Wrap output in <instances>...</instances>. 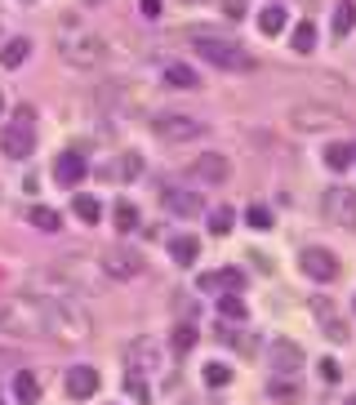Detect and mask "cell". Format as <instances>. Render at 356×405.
<instances>
[{
  "instance_id": "cell-30",
  "label": "cell",
  "mask_w": 356,
  "mask_h": 405,
  "mask_svg": "<svg viewBox=\"0 0 356 405\" xmlns=\"http://www.w3.org/2000/svg\"><path fill=\"white\" fill-rule=\"evenodd\" d=\"M267 392H272V401L294 405V401H298V383H290V379H272V383H267Z\"/></svg>"
},
{
  "instance_id": "cell-20",
  "label": "cell",
  "mask_w": 356,
  "mask_h": 405,
  "mask_svg": "<svg viewBox=\"0 0 356 405\" xmlns=\"http://www.w3.org/2000/svg\"><path fill=\"white\" fill-rule=\"evenodd\" d=\"M14 396L23 405H36L41 401V379L31 374V369H18V374H14Z\"/></svg>"
},
{
  "instance_id": "cell-22",
  "label": "cell",
  "mask_w": 356,
  "mask_h": 405,
  "mask_svg": "<svg viewBox=\"0 0 356 405\" xmlns=\"http://www.w3.org/2000/svg\"><path fill=\"white\" fill-rule=\"evenodd\" d=\"M112 223H116V232H134V227H139V210H134L129 205V200H116V205H112Z\"/></svg>"
},
{
  "instance_id": "cell-5",
  "label": "cell",
  "mask_w": 356,
  "mask_h": 405,
  "mask_svg": "<svg viewBox=\"0 0 356 405\" xmlns=\"http://www.w3.org/2000/svg\"><path fill=\"white\" fill-rule=\"evenodd\" d=\"M151 129H156L161 143H192V139H205V125L192 121V116H183V112L151 116Z\"/></svg>"
},
{
  "instance_id": "cell-39",
  "label": "cell",
  "mask_w": 356,
  "mask_h": 405,
  "mask_svg": "<svg viewBox=\"0 0 356 405\" xmlns=\"http://www.w3.org/2000/svg\"><path fill=\"white\" fill-rule=\"evenodd\" d=\"M0 112H5V94H0Z\"/></svg>"
},
{
  "instance_id": "cell-29",
  "label": "cell",
  "mask_w": 356,
  "mask_h": 405,
  "mask_svg": "<svg viewBox=\"0 0 356 405\" xmlns=\"http://www.w3.org/2000/svg\"><path fill=\"white\" fill-rule=\"evenodd\" d=\"M218 312H223L227 320H245V298H241V294H232V290H227V294H218Z\"/></svg>"
},
{
  "instance_id": "cell-34",
  "label": "cell",
  "mask_w": 356,
  "mask_h": 405,
  "mask_svg": "<svg viewBox=\"0 0 356 405\" xmlns=\"http://www.w3.org/2000/svg\"><path fill=\"white\" fill-rule=\"evenodd\" d=\"M227 383H232V369L227 365H218V361L205 365V387H227Z\"/></svg>"
},
{
  "instance_id": "cell-6",
  "label": "cell",
  "mask_w": 356,
  "mask_h": 405,
  "mask_svg": "<svg viewBox=\"0 0 356 405\" xmlns=\"http://www.w3.org/2000/svg\"><path fill=\"white\" fill-rule=\"evenodd\" d=\"M98 267L107 272V281H134L143 272V254L139 249H125V245H116V249H103V259H98Z\"/></svg>"
},
{
  "instance_id": "cell-13",
  "label": "cell",
  "mask_w": 356,
  "mask_h": 405,
  "mask_svg": "<svg viewBox=\"0 0 356 405\" xmlns=\"http://www.w3.org/2000/svg\"><path fill=\"white\" fill-rule=\"evenodd\" d=\"M192 178H200V183H227L232 178V161L227 156H218V151H205V156H196L192 161Z\"/></svg>"
},
{
  "instance_id": "cell-35",
  "label": "cell",
  "mask_w": 356,
  "mask_h": 405,
  "mask_svg": "<svg viewBox=\"0 0 356 405\" xmlns=\"http://www.w3.org/2000/svg\"><path fill=\"white\" fill-rule=\"evenodd\" d=\"M210 232H214V236H227V232H232V210H214V214H210Z\"/></svg>"
},
{
  "instance_id": "cell-21",
  "label": "cell",
  "mask_w": 356,
  "mask_h": 405,
  "mask_svg": "<svg viewBox=\"0 0 356 405\" xmlns=\"http://www.w3.org/2000/svg\"><path fill=\"white\" fill-rule=\"evenodd\" d=\"M165 85H178V90H196V85H200V76L192 72L188 63H169V67H165Z\"/></svg>"
},
{
  "instance_id": "cell-8",
  "label": "cell",
  "mask_w": 356,
  "mask_h": 405,
  "mask_svg": "<svg viewBox=\"0 0 356 405\" xmlns=\"http://www.w3.org/2000/svg\"><path fill=\"white\" fill-rule=\"evenodd\" d=\"M290 125L303 129V134H316V129H343L347 121H343L338 112H325V107L303 103V107H290Z\"/></svg>"
},
{
  "instance_id": "cell-9",
  "label": "cell",
  "mask_w": 356,
  "mask_h": 405,
  "mask_svg": "<svg viewBox=\"0 0 356 405\" xmlns=\"http://www.w3.org/2000/svg\"><path fill=\"white\" fill-rule=\"evenodd\" d=\"M58 276L67 281V290H103V281H107L103 267H90L85 259H67V263H58Z\"/></svg>"
},
{
  "instance_id": "cell-15",
  "label": "cell",
  "mask_w": 356,
  "mask_h": 405,
  "mask_svg": "<svg viewBox=\"0 0 356 405\" xmlns=\"http://www.w3.org/2000/svg\"><path fill=\"white\" fill-rule=\"evenodd\" d=\"M196 285H200L205 294H227V290H241V285H245V276L236 272V267H223V272H205V276H200Z\"/></svg>"
},
{
  "instance_id": "cell-36",
  "label": "cell",
  "mask_w": 356,
  "mask_h": 405,
  "mask_svg": "<svg viewBox=\"0 0 356 405\" xmlns=\"http://www.w3.org/2000/svg\"><path fill=\"white\" fill-rule=\"evenodd\" d=\"M223 14H227V18H241V14H245V0H223Z\"/></svg>"
},
{
  "instance_id": "cell-31",
  "label": "cell",
  "mask_w": 356,
  "mask_h": 405,
  "mask_svg": "<svg viewBox=\"0 0 356 405\" xmlns=\"http://www.w3.org/2000/svg\"><path fill=\"white\" fill-rule=\"evenodd\" d=\"M294 49H298V54H312V49H316V27L312 23H298L294 27Z\"/></svg>"
},
{
  "instance_id": "cell-19",
  "label": "cell",
  "mask_w": 356,
  "mask_h": 405,
  "mask_svg": "<svg viewBox=\"0 0 356 405\" xmlns=\"http://www.w3.org/2000/svg\"><path fill=\"white\" fill-rule=\"evenodd\" d=\"M27 54H31V40H27V36H14V40L0 45V67H5V72H14V67L27 63Z\"/></svg>"
},
{
  "instance_id": "cell-17",
  "label": "cell",
  "mask_w": 356,
  "mask_h": 405,
  "mask_svg": "<svg viewBox=\"0 0 356 405\" xmlns=\"http://www.w3.org/2000/svg\"><path fill=\"white\" fill-rule=\"evenodd\" d=\"M196 254H200V241H196V236H188V232L169 236V259H174L178 267H192V263H196Z\"/></svg>"
},
{
  "instance_id": "cell-18",
  "label": "cell",
  "mask_w": 356,
  "mask_h": 405,
  "mask_svg": "<svg viewBox=\"0 0 356 405\" xmlns=\"http://www.w3.org/2000/svg\"><path fill=\"white\" fill-rule=\"evenodd\" d=\"M272 365H276V369H285V374H294V369L303 365V347H298V343H290V339L272 343Z\"/></svg>"
},
{
  "instance_id": "cell-24",
  "label": "cell",
  "mask_w": 356,
  "mask_h": 405,
  "mask_svg": "<svg viewBox=\"0 0 356 405\" xmlns=\"http://www.w3.org/2000/svg\"><path fill=\"white\" fill-rule=\"evenodd\" d=\"M27 223H31V227H41V232H58V227H63V218H58V210H49V205H31Z\"/></svg>"
},
{
  "instance_id": "cell-40",
  "label": "cell",
  "mask_w": 356,
  "mask_h": 405,
  "mask_svg": "<svg viewBox=\"0 0 356 405\" xmlns=\"http://www.w3.org/2000/svg\"><path fill=\"white\" fill-rule=\"evenodd\" d=\"M90 5H103V0H90Z\"/></svg>"
},
{
  "instance_id": "cell-27",
  "label": "cell",
  "mask_w": 356,
  "mask_h": 405,
  "mask_svg": "<svg viewBox=\"0 0 356 405\" xmlns=\"http://www.w3.org/2000/svg\"><path fill=\"white\" fill-rule=\"evenodd\" d=\"M72 210H76L80 223H98V218H103V205H98L94 196H76V200H72Z\"/></svg>"
},
{
  "instance_id": "cell-12",
  "label": "cell",
  "mask_w": 356,
  "mask_h": 405,
  "mask_svg": "<svg viewBox=\"0 0 356 405\" xmlns=\"http://www.w3.org/2000/svg\"><path fill=\"white\" fill-rule=\"evenodd\" d=\"M161 205H165L169 214H178V218L205 214V200H200L196 192H188V188H165V192H161Z\"/></svg>"
},
{
  "instance_id": "cell-23",
  "label": "cell",
  "mask_w": 356,
  "mask_h": 405,
  "mask_svg": "<svg viewBox=\"0 0 356 405\" xmlns=\"http://www.w3.org/2000/svg\"><path fill=\"white\" fill-rule=\"evenodd\" d=\"M285 23H290V14H285V5H267L259 14V27L267 31V36H276V31H285Z\"/></svg>"
},
{
  "instance_id": "cell-37",
  "label": "cell",
  "mask_w": 356,
  "mask_h": 405,
  "mask_svg": "<svg viewBox=\"0 0 356 405\" xmlns=\"http://www.w3.org/2000/svg\"><path fill=\"white\" fill-rule=\"evenodd\" d=\"M320 374H325V379L334 383V379H338V365H334V361H320Z\"/></svg>"
},
{
  "instance_id": "cell-25",
  "label": "cell",
  "mask_w": 356,
  "mask_h": 405,
  "mask_svg": "<svg viewBox=\"0 0 356 405\" xmlns=\"http://www.w3.org/2000/svg\"><path fill=\"white\" fill-rule=\"evenodd\" d=\"M352 27H356V5H352V0H338V9H334V36H347Z\"/></svg>"
},
{
  "instance_id": "cell-16",
  "label": "cell",
  "mask_w": 356,
  "mask_h": 405,
  "mask_svg": "<svg viewBox=\"0 0 356 405\" xmlns=\"http://www.w3.org/2000/svg\"><path fill=\"white\" fill-rule=\"evenodd\" d=\"M103 174H107L112 183H134V178L143 174V156H139V151H125V156H121V161H112Z\"/></svg>"
},
{
  "instance_id": "cell-10",
  "label": "cell",
  "mask_w": 356,
  "mask_h": 405,
  "mask_svg": "<svg viewBox=\"0 0 356 405\" xmlns=\"http://www.w3.org/2000/svg\"><path fill=\"white\" fill-rule=\"evenodd\" d=\"M63 387H67V396H72V401H90L98 392V369L94 365H72L63 374Z\"/></svg>"
},
{
  "instance_id": "cell-4",
  "label": "cell",
  "mask_w": 356,
  "mask_h": 405,
  "mask_svg": "<svg viewBox=\"0 0 356 405\" xmlns=\"http://www.w3.org/2000/svg\"><path fill=\"white\" fill-rule=\"evenodd\" d=\"M58 54L72 67H98L107 54V45H103V36H94V31H76V36H63Z\"/></svg>"
},
{
  "instance_id": "cell-14",
  "label": "cell",
  "mask_w": 356,
  "mask_h": 405,
  "mask_svg": "<svg viewBox=\"0 0 356 405\" xmlns=\"http://www.w3.org/2000/svg\"><path fill=\"white\" fill-rule=\"evenodd\" d=\"M54 178L63 183V188H76V183L85 178V156H80V147L58 151V156H54Z\"/></svg>"
},
{
  "instance_id": "cell-7",
  "label": "cell",
  "mask_w": 356,
  "mask_h": 405,
  "mask_svg": "<svg viewBox=\"0 0 356 405\" xmlns=\"http://www.w3.org/2000/svg\"><path fill=\"white\" fill-rule=\"evenodd\" d=\"M320 214L338 227H356V192L352 188H330L320 196Z\"/></svg>"
},
{
  "instance_id": "cell-28",
  "label": "cell",
  "mask_w": 356,
  "mask_h": 405,
  "mask_svg": "<svg viewBox=\"0 0 356 405\" xmlns=\"http://www.w3.org/2000/svg\"><path fill=\"white\" fill-rule=\"evenodd\" d=\"M169 347H174L178 357H183V352H192V347H196V325H188V320H183V325L169 334Z\"/></svg>"
},
{
  "instance_id": "cell-1",
  "label": "cell",
  "mask_w": 356,
  "mask_h": 405,
  "mask_svg": "<svg viewBox=\"0 0 356 405\" xmlns=\"http://www.w3.org/2000/svg\"><path fill=\"white\" fill-rule=\"evenodd\" d=\"M36 320H41V339L72 343V347L94 334V320L63 294H36Z\"/></svg>"
},
{
  "instance_id": "cell-32",
  "label": "cell",
  "mask_w": 356,
  "mask_h": 405,
  "mask_svg": "<svg viewBox=\"0 0 356 405\" xmlns=\"http://www.w3.org/2000/svg\"><path fill=\"white\" fill-rule=\"evenodd\" d=\"M316 312H320V316H325V320H320V325H325V334H330V339H347V330H343V325H338V320H334V308H330V303H325V298H320V303H316Z\"/></svg>"
},
{
  "instance_id": "cell-3",
  "label": "cell",
  "mask_w": 356,
  "mask_h": 405,
  "mask_svg": "<svg viewBox=\"0 0 356 405\" xmlns=\"http://www.w3.org/2000/svg\"><path fill=\"white\" fill-rule=\"evenodd\" d=\"M0 147H5V156H14V161L31 156V147H36V107L31 103L14 112V121L0 134Z\"/></svg>"
},
{
  "instance_id": "cell-11",
  "label": "cell",
  "mask_w": 356,
  "mask_h": 405,
  "mask_svg": "<svg viewBox=\"0 0 356 405\" xmlns=\"http://www.w3.org/2000/svg\"><path fill=\"white\" fill-rule=\"evenodd\" d=\"M298 267H303V272H308L312 281H334L338 276V259L330 254V249H303V254H298Z\"/></svg>"
},
{
  "instance_id": "cell-38",
  "label": "cell",
  "mask_w": 356,
  "mask_h": 405,
  "mask_svg": "<svg viewBox=\"0 0 356 405\" xmlns=\"http://www.w3.org/2000/svg\"><path fill=\"white\" fill-rule=\"evenodd\" d=\"M143 14H147V18H156V14H161V0H143Z\"/></svg>"
},
{
  "instance_id": "cell-41",
  "label": "cell",
  "mask_w": 356,
  "mask_h": 405,
  "mask_svg": "<svg viewBox=\"0 0 356 405\" xmlns=\"http://www.w3.org/2000/svg\"><path fill=\"white\" fill-rule=\"evenodd\" d=\"M0 405H5V401H0Z\"/></svg>"
},
{
  "instance_id": "cell-2",
  "label": "cell",
  "mask_w": 356,
  "mask_h": 405,
  "mask_svg": "<svg viewBox=\"0 0 356 405\" xmlns=\"http://www.w3.org/2000/svg\"><path fill=\"white\" fill-rule=\"evenodd\" d=\"M192 49L210 67H223V72H249V67H254V58L241 49V40L218 36V31H192Z\"/></svg>"
},
{
  "instance_id": "cell-42",
  "label": "cell",
  "mask_w": 356,
  "mask_h": 405,
  "mask_svg": "<svg viewBox=\"0 0 356 405\" xmlns=\"http://www.w3.org/2000/svg\"><path fill=\"white\" fill-rule=\"evenodd\" d=\"M0 334H5V330H0Z\"/></svg>"
},
{
  "instance_id": "cell-26",
  "label": "cell",
  "mask_w": 356,
  "mask_h": 405,
  "mask_svg": "<svg viewBox=\"0 0 356 405\" xmlns=\"http://www.w3.org/2000/svg\"><path fill=\"white\" fill-rule=\"evenodd\" d=\"M352 156H356L352 143H330V147H325V165H330V170H347Z\"/></svg>"
},
{
  "instance_id": "cell-33",
  "label": "cell",
  "mask_w": 356,
  "mask_h": 405,
  "mask_svg": "<svg viewBox=\"0 0 356 405\" xmlns=\"http://www.w3.org/2000/svg\"><path fill=\"white\" fill-rule=\"evenodd\" d=\"M245 223L259 227V232H267V227H272V210H267V205H249L245 210Z\"/></svg>"
}]
</instances>
